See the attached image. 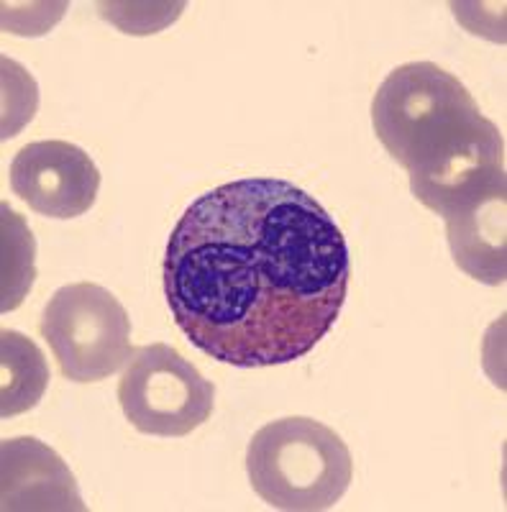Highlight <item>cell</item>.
Segmentation results:
<instances>
[{
  "instance_id": "cell-5",
  "label": "cell",
  "mask_w": 507,
  "mask_h": 512,
  "mask_svg": "<svg viewBox=\"0 0 507 512\" xmlns=\"http://www.w3.org/2000/svg\"><path fill=\"white\" fill-rule=\"evenodd\" d=\"M118 402L144 436L185 438L213 415L216 387L167 344L131 351L118 379Z\"/></svg>"
},
{
  "instance_id": "cell-1",
  "label": "cell",
  "mask_w": 507,
  "mask_h": 512,
  "mask_svg": "<svg viewBox=\"0 0 507 512\" xmlns=\"http://www.w3.org/2000/svg\"><path fill=\"white\" fill-rule=\"evenodd\" d=\"M177 328L239 369L303 359L336 326L349 246L328 210L277 177L234 180L182 213L162 264Z\"/></svg>"
},
{
  "instance_id": "cell-6",
  "label": "cell",
  "mask_w": 507,
  "mask_h": 512,
  "mask_svg": "<svg viewBox=\"0 0 507 512\" xmlns=\"http://www.w3.org/2000/svg\"><path fill=\"white\" fill-rule=\"evenodd\" d=\"M11 187L39 216L70 221L95 205L100 172L70 141H31L13 157Z\"/></svg>"
},
{
  "instance_id": "cell-4",
  "label": "cell",
  "mask_w": 507,
  "mask_h": 512,
  "mask_svg": "<svg viewBox=\"0 0 507 512\" xmlns=\"http://www.w3.org/2000/svg\"><path fill=\"white\" fill-rule=\"evenodd\" d=\"M39 331L62 377L77 384L108 379L131 356V318L118 297L93 282L59 287L41 313Z\"/></svg>"
},
{
  "instance_id": "cell-3",
  "label": "cell",
  "mask_w": 507,
  "mask_h": 512,
  "mask_svg": "<svg viewBox=\"0 0 507 512\" xmlns=\"http://www.w3.org/2000/svg\"><path fill=\"white\" fill-rule=\"evenodd\" d=\"M246 472L274 510H331L354 479V459L333 428L313 418H282L254 433Z\"/></svg>"
},
{
  "instance_id": "cell-7",
  "label": "cell",
  "mask_w": 507,
  "mask_h": 512,
  "mask_svg": "<svg viewBox=\"0 0 507 512\" xmlns=\"http://www.w3.org/2000/svg\"><path fill=\"white\" fill-rule=\"evenodd\" d=\"M3 510L82 512L88 510L80 497L70 466L57 451L36 438L3 441Z\"/></svg>"
},
{
  "instance_id": "cell-8",
  "label": "cell",
  "mask_w": 507,
  "mask_h": 512,
  "mask_svg": "<svg viewBox=\"0 0 507 512\" xmlns=\"http://www.w3.org/2000/svg\"><path fill=\"white\" fill-rule=\"evenodd\" d=\"M449 246L459 269L484 282L502 285L507 277L505 246V200H492L474 213L446 223Z\"/></svg>"
},
{
  "instance_id": "cell-2",
  "label": "cell",
  "mask_w": 507,
  "mask_h": 512,
  "mask_svg": "<svg viewBox=\"0 0 507 512\" xmlns=\"http://www.w3.org/2000/svg\"><path fill=\"white\" fill-rule=\"evenodd\" d=\"M372 126L415 200L456 221L507 200L505 139L464 82L433 62L400 64L372 100Z\"/></svg>"
},
{
  "instance_id": "cell-9",
  "label": "cell",
  "mask_w": 507,
  "mask_h": 512,
  "mask_svg": "<svg viewBox=\"0 0 507 512\" xmlns=\"http://www.w3.org/2000/svg\"><path fill=\"white\" fill-rule=\"evenodd\" d=\"M0 367H3V390H0V415L29 413L41 402L49 384V367L39 346L18 331L0 333Z\"/></svg>"
},
{
  "instance_id": "cell-10",
  "label": "cell",
  "mask_w": 507,
  "mask_h": 512,
  "mask_svg": "<svg viewBox=\"0 0 507 512\" xmlns=\"http://www.w3.org/2000/svg\"><path fill=\"white\" fill-rule=\"evenodd\" d=\"M3 305L0 310H16L29 295L36 277V241L29 226L16 210L3 205Z\"/></svg>"
}]
</instances>
